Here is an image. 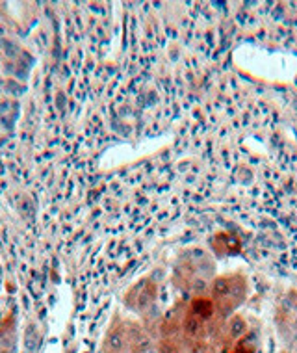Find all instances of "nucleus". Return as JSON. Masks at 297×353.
<instances>
[{
	"label": "nucleus",
	"instance_id": "nucleus-1",
	"mask_svg": "<svg viewBox=\"0 0 297 353\" xmlns=\"http://www.w3.org/2000/svg\"><path fill=\"white\" fill-rule=\"evenodd\" d=\"M245 294H247V285H245V279L240 275H225V277L214 281V301L223 312L236 309L238 305L245 299Z\"/></svg>",
	"mask_w": 297,
	"mask_h": 353
},
{
	"label": "nucleus",
	"instance_id": "nucleus-2",
	"mask_svg": "<svg viewBox=\"0 0 297 353\" xmlns=\"http://www.w3.org/2000/svg\"><path fill=\"white\" fill-rule=\"evenodd\" d=\"M154 298H156V288H154V285H151L149 281H145V283L138 285L132 292L128 294L127 301L132 309H136V311H143V309H149V307H151Z\"/></svg>",
	"mask_w": 297,
	"mask_h": 353
},
{
	"label": "nucleus",
	"instance_id": "nucleus-3",
	"mask_svg": "<svg viewBox=\"0 0 297 353\" xmlns=\"http://www.w3.org/2000/svg\"><path fill=\"white\" fill-rule=\"evenodd\" d=\"M106 352H128V327H125V325H112V329L108 331V335H106Z\"/></svg>",
	"mask_w": 297,
	"mask_h": 353
},
{
	"label": "nucleus",
	"instance_id": "nucleus-4",
	"mask_svg": "<svg viewBox=\"0 0 297 353\" xmlns=\"http://www.w3.org/2000/svg\"><path fill=\"white\" fill-rule=\"evenodd\" d=\"M17 346V333L13 320L0 323V353H15Z\"/></svg>",
	"mask_w": 297,
	"mask_h": 353
},
{
	"label": "nucleus",
	"instance_id": "nucleus-5",
	"mask_svg": "<svg viewBox=\"0 0 297 353\" xmlns=\"http://www.w3.org/2000/svg\"><path fill=\"white\" fill-rule=\"evenodd\" d=\"M192 314L201 318L203 322H207V320H210L214 314V303L207 298H197L194 303H192Z\"/></svg>",
	"mask_w": 297,
	"mask_h": 353
},
{
	"label": "nucleus",
	"instance_id": "nucleus-6",
	"mask_svg": "<svg viewBox=\"0 0 297 353\" xmlns=\"http://www.w3.org/2000/svg\"><path fill=\"white\" fill-rule=\"evenodd\" d=\"M225 336H227V341H240L242 336H245V322H243L242 318L234 316L229 322V325H227V333H225Z\"/></svg>",
	"mask_w": 297,
	"mask_h": 353
},
{
	"label": "nucleus",
	"instance_id": "nucleus-7",
	"mask_svg": "<svg viewBox=\"0 0 297 353\" xmlns=\"http://www.w3.org/2000/svg\"><path fill=\"white\" fill-rule=\"evenodd\" d=\"M39 344V331L36 329V325H28L25 331V347L28 352H34Z\"/></svg>",
	"mask_w": 297,
	"mask_h": 353
}]
</instances>
